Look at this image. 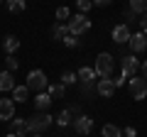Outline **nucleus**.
I'll return each instance as SVG.
<instances>
[{"instance_id":"obj_1","label":"nucleus","mask_w":147,"mask_h":137,"mask_svg":"<svg viewBox=\"0 0 147 137\" xmlns=\"http://www.w3.org/2000/svg\"><path fill=\"white\" fill-rule=\"evenodd\" d=\"M113 71H115V61H113V54L103 52L96 56V74L100 76V79H110L113 76Z\"/></svg>"},{"instance_id":"obj_2","label":"nucleus","mask_w":147,"mask_h":137,"mask_svg":"<svg viewBox=\"0 0 147 137\" xmlns=\"http://www.w3.org/2000/svg\"><path fill=\"white\" fill-rule=\"evenodd\" d=\"M47 127H52V115H47V113H37V115L27 118V130L34 132V135L44 132Z\"/></svg>"},{"instance_id":"obj_3","label":"nucleus","mask_w":147,"mask_h":137,"mask_svg":"<svg viewBox=\"0 0 147 137\" xmlns=\"http://www.w3.org/2000/svg\"><path fill=\"white\" fill-rule=\"evenodd\" d=\"M127 88H130L132 100H142L147 95V79L145 76H132V79H127Z\"/></svg>"},{"instance_id":"obj_4","label":"nucleus","mask_w":147,"mask_h":137,"mask_svg":"<svg viewBox=\"0 0 147 137\" xmlns=\"http://www.w3.org/2000/svg\"><path fill=\"white\" fill-rule=\"evenodd\" d=\"M88 30H91V20L84 15V12L74 15V20L69 22V34H74V37H79V34H86Z\"/></svg>"},{"instance_id":"obj_5","label":"nucleus","mask_w":147,"mask_h":137,"mask_svg":"<svg viewBox=\"0 0 147 137\" xmlns=\"http://www.w3.org/2000/svg\"><path fill=\"white\" fill-rule=\"evenodd\" d=\"M49 86V81H47V76H44V71H30L27 74V88L30 91H37V93H42L44 88Z\"/></svg>"},{"instance_id":"obj_6","label":"nucleus","mask_w":147,"mask_h":137,"mask_svg":"<svg viewBox=\"0 0 147 137\" xmlns=\"http://www.w3.org/2000/svg\"><path fill=\"white\" fill-rule=\"evenodd\" d=\"M120 71H123V76H125V79H132V76L140 71V61H137L132 54H127V56L120 59Z\"/></svg>"},{"instance_id":"obj_7","label":"nucleus","mask_w":147,"mask_h":137,"mask_svg":"<svg viewBox=\"0 0 147 137\" xmlns=\"http://www.w3.org/2000/svg\"><path fill=\"white\" fill-rule=\"evenodd\" d=\"M74 130L79 132L81 137H86L91 130H93V118H88V115H76V118H74Z\"/></svg>"},{"instance_id":"obj_8","label":"nucleus","mask_w":147,"mask_h":137,"mask_svg":"<svg viewBox=\"0 0 147 137\" xmlns=\"http://www.w3.org/2000/svg\"><path fill=\"white\" fill-rule=\"evenodd\" d=\"M115 88H118V86L113 83V79H100L98 86H96V93L103 95V98H110V95L115 93Z\"/></svg>"},{"instance_id":"obj_9","label":"nucleus","mask_w":147,"mask_h":137,"mask_svg":"<svg viewBox=\"0 0 147 137\" xmlns=\"http://www.w3.org/2000/svg\"><path fill=\"white\" fill-rule=\"evenodd\" d=\"M15 118V103L10 98H0V120H12Z\"/></svg>"},{"instance_id":"obj_10","label":"nucleus","mask_w":147,"mask_h":137,"mask_svg":"<svg viewBox=\"0 0 147 137\" xmlns=\"http://www.w3.org/2000/svg\"><path fill=\"white\" fill-rule=\"evenodd\" d=\"M130 27L127 25H118V27H113V42H118V44H125V42H130Z\"/></svg>"},{"instance_id":"obj_11","label":"nucleus","mask_w":147,"mask_h":137,"mask_svg":"<svg viewBox=\"0 0 147 137\" xmlns=\"http://www.w3.org/2000/svg\"><path fill=\"white\" fill-rule=\"evenodd\" d=\"M127 44H130V47H132V52H145V49H147V34H142V32H137V34H132V37H130V42H127Z\"/></svg>"},{"instance_id":"obj_12","label":"nucleus","mask_w":147,"mask_h":137,"mask_svg":"<svg viewBox=\"0 0 147 137\" xmlns=\"http://www.w3.org/2000/svg\"><path fill=\"white\" fill-rule=\"evenodd\" d=\"M49 105H52V98H49V93H44V91H42V93H37V95H34V108H37L39 113H47Z\"/></svg>"},{"instance_id":"obj_13","label":"nucleus","mask_w":147,"mask_h":137,"mask_svg":"<svg viewBox=\"0 0 147 137\" xmlns=\"http://www.w3.org/2000/svg\"><path fill=\"white\" fill-rule=\"evenodd\" d=\"M3 49L7 52V56H15V52L20 49V39H17L15 34H7V37L3 39Z\"/></svg>"},{"instance_id":"obj_14","label":"nucleus","mask_w":147,"mask_h":137,"mask_svg":"<svg viewBox=\"0 0 147 137\" xmlns=\"http://www.w3.org/2000/svg\"><path fill=\"white\" fill-rule=\"evenodd\" d=\"M15 88V76H12V71H3L0 74V91H12Z\"/></svg>"},{"instance_id":"obj_15","label":"nucleus","mask_w":147,"mask_h":137,"mask_svg":"<svg viewBox=\"0 0 147 137\" xmlns=\"http://www.w3.org/2000/svg\"><path fill=\"white\" fill-rule=\"evenodd\" d=\"M76 76H79L81 83H93V79H96L98 74H96V68H91V66H81Z\"/></svg>"},{"instance_id":"obj_16","label":"nucleus","mask_w":147,"mask_h":137,"mask_svg":"<svg viewBox=\"0 0 147 137\" xmlns=\"http://www.w3.org/2000/svg\"><path fill=\"white\" fill-rule=\"evenodd\" d=\"M12 132H15L17 137H25L27 132V120H22V118H12Z\"/></svg>"},{"instance_id":"obj_17","label":"nucleus","mask_w":147,"mask_h":137,"mask_svg":"<svg viewBox=\"0 0 147 137\" xmlns=\"http://www.w3.org/2000/svg\"><path fill=\"white\" fill-rule=\"evenodd\" d=\"M64 91H66V86L64 83H49L47 86V93H49V98H64Z\"/></svg>"},{"instance_id":"obj_18","label":"nucleus","mask_w":147,"mask_h":137,"mask_svg":"<svg viewBox=\"0 0 147 137\" xmlns=\"http://www.w3.org/2000/svg\"><path fill=\"white\" fill-rule=\"evenodd\" d=\"M12 93H15V100H17V103H25V100L30 98V88H27V86H15Z\"/></svg>"},{"instance_id":"obj_19","label":"nucleus","mask_w":147,"mask_h":137,"mask_svg":"<svg viewBox=\"0 0 147 137\" xmlns=\"http://www.w3.org/2000/svg\"><path fill=\"white\" fill-rule=\"evenodd\" d=\"M71 122H74V118H71V110H69V108L57 115V125L59 127H66V125H71Z\"/></svg>"},{"instance_id":"obj_20","label":"nucleus","mask_w":147,"mask_h":137,"mask_svg":"<svg viewBox=\"0 0 147 137\" xmlns=\"http://www.w3.org/2000/svg\"><path fill=\"white\" fill-rule=\"evenodd\" d=\"M100 132H103V137H123V130L118 125H110V122H108V125H103V130H100Z\"/></svg>"},{"instance_id":"obj_21","label":"nucleus","mask_w":147,"mask_h":137,"mask_svg":"<svg viewBox=\"0 0 147 137\" xmlns=\"http://www.w3.org/2000/svg\"><path fill=\"white\" fill-rule=\"evenodd\" d=\"M130 10L135 15H145L147 12V0H130Z\"/></svg>"},{"instance_id":"obj_22","label":"nucleus","mask_w":147,"mask_h":137,"mask_svg":"<svg viewBox=\"0 0 147 137\" xmlns=\"http://www.w3.org/2000/svg\"><path fill=\"white\" fill-rule=\"evenodd\" d=\"M66 34H69V25H61V22H59V25L52 27V37L54 39H64Z\"/></svg>"},{"instance_id":"obj_23","label":"nucleus","mask_w":147,"mask_h":137,"mask_svg":"<svg viewBox=\"0 0 147 137\" xmlns=\"http://www.w3.org/2000/svg\"><path fill=\"white\" fill-rule=\"evenodd\" d=\"M7 3V10L10 12H22L25 10V0H5Z\"/></svg>"},{"instance_id":"obj_24","label":"nucleus","mask_w":147,"mask_h":137,"mask_svg":"<svg viewBox=\"0 0 147 137\" xmlns=\"http://www.w3.org/2000/svg\"><path fill=\"white\" fill-rule=\"evenodd\" d=\"M76 81H79V76H76V74H71V71L61 74V83H64V86H71V83H76Z\"/></svg>"},{"instance_id":"obj_25","label":"nucleus","mask_w":147,"mask_h":137,"mask_svg":"<svg viewBox=\"0 0 147 137\" xmlns=\"http://www.w3.org/2000/svg\"><path fill=\"white\" fill-rule=\"evenodd\" d=\"M76 5H79V10L86 15V12H88L91 7H93V0H76Z\"/></svg>"},{"instance_id":"obj_26","label":"nucleus","mask_w":147,"mask_h":137,"mask_svg":"<svg viewBox=\"0 0 147 137\" xmlns=\"http://www.w3.org/2000/svg\"><path fill=\"white\" fill-rule=\"evenodd\" d=\"M61 42H64V44H66V47H71V49H74V47H79V39L74 37V34H66V37H64V39H61Z\"/></svg>"},{"instance_id":"obj_27","label":"nucleus","mask_w":147,"mask_h":137,"mask_svg":"<svg viewBox=\"0 0 147 137\" xmlns=\"http://www.w3.org/2000/svg\"><path fill=\"white\" fill-rule=\"evenodd\" d=\"M5 64H7V71H17V66H20L15 56H7V59H5Z\"/></svg>"},{"instance_id":"obj_28","label":"nucleus","mask_w":147,"mask_h":137,"mask_svg":"<svg viewBox=\"0 0 147 137\" xmlns=\"http://www.w3.org/2000/svg\"><path fill=\"white\" fill-rule=\"evenodd\" d=\"M69 15H71V12H69V7H59V10H57V20H66Z\"/></svg>"},{"instance_id":"obj_29","label":"nucleus","mask_w":147,"mask_h":137,"mask_svg":"<svg viewBox=\"0 0 147 137\" xmlns=\"http://www.w3.org/2000/svg\"><path fill=\"white\" fill-rule=\"evenodd\" d=\"M93 91H96V86H93V83H84V86H81V93H84V95H91Z\"/></svg>"},{"instance_id":"obj_30","label":"nucleus","mask_w":147,"mask_h":137,"mask_svg":"<svg viewBox=\"0 0 147 137\" xmlns=\"http://www.w3.org/2000/svg\"><path fill=\"white\" fill-rule=\"evenodd\" d=\"M123 135H125V137H137V130H135V127H125Z\"/></svg>"},{"instance_id":"obj_31","label":"nucleus","mask_w":147,"mask_h":137,"mask_svg":"<svg viewBox=\"0 0 147 137\" xmlns=\"http://www.w3.org/2000/svg\"><path fill=\"white\" fill-rule=\"evenodd\" d=\"M140 27H142V34H147V12L142 15V20H140Z\"/></svg>"},{"instance_id":"obj_32","label":"nucleus","mask_w":147,"mask_h":137,"mask_svg":"<svg viewBox=\"0 0 147 137\" xmlns=\"http://www.w3.org/2000/svg\"><path fill=\"white\" fill-rule=\"evenodd\" d=\"M113 0H93V5H98V7H105V5H110Z\"/></svg>"},{"instance_id":"obj_33","label":"nucleus","mask_w":147,"mask_h":137,"mask_svg":"<svg viewBox=\"0 0 147 137\" xmlns=\"http://www.w3.org/2000/svg\"><path fill=\"white\" fill-rule=\"evenodd\" d=\"M125 81H127V79H125V76L120 74V76H118V79H113V83H115V86H123V83H125Z\"/></svg>"},{"instance_id":"obj_34","label":"nucleus","mask_w":147,"mask_h":137,"mask_svg":"<svg viewBox=\"0 0 147 137\" xmlns=\"http://www.w3.org/2000/svg\"><path fill=\"white\" fill-rule=\"evenodd\" d=\"M140 71H142V76L147 79V61H145V64H140Z\"/></svg>"},{"instance_id":"obj_35","label":"nucleus","mask_w":147,"mask_h":137,"mask_svg":"<svg viewBox=\"0 0 147 137\" xmlns=\"http://www.w3.org/2000/svg\"><path fill=\"white\" fill-rule=\"evenodd\" d=\"M7 137H17V135H15V132H12V135H7Z\"/></svg>"}]
</instances>
